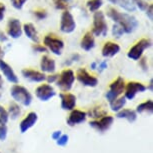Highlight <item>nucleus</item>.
<instances>
[{"mask_svg": "<svg viewBox=\"0 0 153 153\" xmlns=\"http://www.w3.org/2000/svg\"><path fill=\"white\" fill-rule=\"evenodd\" d=\"M7 112L11 119H16L20 115V113H21V108H20V106L18 104H16V103H11Z\"/></svg>", "mask_w": 153, "mask_h": 153, "instance_id": "bb28decb", "label": "nucleus"}, {"mask_svg": "<svg viewBox=\"0 0 153 153\" xmlns=\"http://www.w3.org/2000/svg\"><path fill=\"white\" fill-rule=\"evenodd\" d=\"M123 33H124L123 28L119 24L115 23L113 27H112V35H113V37H115V38H120L123 35Z\"/></svg>", "mask_w": 153, "mask_h": 153, "instance_id": "7c9ffc66", "label": "nucleus"}, {"mask_svg": "<svg viewBox=\"0 0 153 153\" xmlns=\"http://www.w3.org/2000/svg\"><path fill=\"white\" fill-rule=\"evenodd\" d=\"M117 118H123V119L128 120L129 122H134L137 119V113L136 111L131 110V109H121L117 112L116 114Z\"/></svg>", "mask_w": 153, "mask_h": 153, "instance_id": "5701e85b", "label": "nucleus"}, {"mask_svg": "<svg viewBox=\"0 0 153 153\" xmlns=\"http://www.w3.org/2000/svg\"><path fill=\"white\" fill-rule=\"evenodd\" d=\"M53 2H54V6H55L56 9L67 10L69 7L67 0H53Z\"/></svg>", "mask_w": 153, "mask_h": 153, "instance_id": "c756f323", "label": "nucleus"}, {"mask_svg": "<svg viewBox=\"0 0 153 153\" xmlns=\"http://www.w3.org/2000/svg\"><path fill=\"white\" fill-rule=\"evenodd\" d=\"M91 67H92V69H96V63H95V62L92 63V64H91Z\"/></svg>", "mask_w": 153, "mask_h": 153, "instance_id": "09e8293b", "label": "nucleus"}, {"mask_svg": "<svg viewBox=\"0 0 153 153\" xmlns=\"http://www.w3.org/2000/svg\"><path fill=\"white\" fill-rule=\"evenodd\" d=\"M76 28V23L73 18V15L68 10H64L60 20V30L64 33H71Z\"/></svg>", "mask_w": 153, "mask_h": 153, "instance_id": "6e6552de", "label": "nucleus"}, {"mask_svg": "<svg viewBox=\"0 0 153 153\" xmlns=\"http://www.w3.org/2000/svg\"><path fill=\"white\" fill-rule=\"evenodd\" d=\"M43 42H44L46 48H48L52 53L55 55H61L62 50L64 48V42L60 38H57L52 34H47L44 37Z\"/></svg>", "mask_w": 153, "mask_h": 153, "instance_id": "0eeeda50", "label": "nucleus"}, {"mask_svg": "<svg viewBox=\"0 0 153 153\" xmlns=\"http://www.w3.org/2000/svg\"><path fill=\"white\" fill-rule=\"evenodd\" d=\"M6 31H7V34L11 37V38H14V39L19 38L22 34L21 23H20L18 19L10 18L8 20Z\"/></svg>", "mask_w": 153, "mask_h": 153, "instance_id": "ddd939ff", "label": "nucleus"}, {"mask_svg": "<svg viewBox=\"0 0 153 153\" xmlns=\"http://www.w3.org/2000/svg\"><path fill=\"white\" fill-rule=\"evenodd\" d=\"M146 89L147 87L145 85H143L142 83L136 81H130L125 87V98L126 99L132 100L136 96L137 93L144 92Z\"/></svg>", "mask_w": 153, "mask_h": 153, "instance_id": "9b49d317", "label": "nucleus"}, {"mask_svg": "<svg viewBox=\"0 0 153 153\" xmlns=\"http://www.w3.org/2000/svg\"><path fill=\"white\" fill-rule=\"evenodd\" d=\"M134 3L135 6H137L140 10H146V8L148 7V3L146 0H131Z\"/></svg>", "mask_w": 153, "mask_h": 153, "instance_id": "72a5a7b5", "label": "nucleus"}, {"mask_svg": "<svg viewBox=\"0 0 153 153\" xmlns=\"http://www.w3.org/2000/svg\"><path fill=\"white\" fill-rule=\"evenodd\" d=\"M4 57V52L2 51V49L1 47H0V60H2V58Z\"/></svg>", "mask_w": 153, "mask_h": 153, "instance_id": "49530a36", "label": "nucleus"}, {"mask_svg": "<svg viewBox=\"0 0 153 153\" xmlns=\"http://www.w3.org/2000/svg\"><path fill=\"white\" fill-rule=\"evenodd\" d=\"M108 1H110L111 3H113V4H116V0H108Z\"/></svg>", "mask_w": 153, "mask_h": 153, "instance_id": "8fccbe9b", "label": "nucleus"}, {"mask_svg": "<svg viewBox=\"0 0 153 153\" xmlns=\"http://www.w3.org/2000/svg\"><path fill=\"white\" fill-rule=\"evenodd\" d=\"M116 4H118L120 7H122L123 9H125L128 12H133L136 9V6L131 0H116Z\"/></svg>", "mask_w": 153, "mask_h": 153, "instance_id": "a878e982", "label": "nucleus"}, {"mask_svg": "<svg viewBox=\"0 0 153 153\" xmlns=\"http://www.w3.org/2000/svg\"><path fill=\"white\" fill-rule=\"evenodd\" d=\"M35 94L38 99L41 101H48L56 95L54 88L49 84H41L36 88Z\"/></svg>", "mask_w": 153, "mask_h": 153, "instance_id": "f8f14e48", "label": "nucleus"}, {"mask_svg": "<svg viewBox=\"0 0 153 153\" xmlns=\"http://www.w3.org/2000/svg\"><path fill=\"white\" fill-rule=\"evenodd\" d=\"M86 117H87L86 112L78 110V109H73V110H71V113L67 119V124L69 126H75L77 124L84 122Z\"/></svg>", "mask_w": 153, "mask_h": 153, "instance_id": "2eb2a0df", "label": "nucleus"}, {"mask_svg": "<svg viewBox=\"0 0 153 153\" xmlns=\"http://www.w3.org/2000/svg\"><path fill=\"white\" fill-rule=\"evenodd\" d=\"M32 49L35 52H46L47 51V48L44 47V46L40 45V44H35L32 46Z\"/></svg>", "mask_w": 153, "mask_h": 153, "instance_id": "4c0bfd02", "label": "nucleus"}, {"mask_svg": "<svg viewBox=\"0 0 153 153\" xmlns=\"http://www.w3.org/2000/svg\"><path fill=\"white\" fill-rule=\"evenodd\" d=\"M120 51V46L115 42L107 41L102 47V56L106 58L115 56Z\"/></svg>", "mask_w": 153, "mask_h": 153, "instance_id": "6ab92c4d", "label": "nucleus"}, {"mask_svg": "<svg viewBox=\"0 0 153 153\" xmlns=\"http://www.w3.org/2000/svg\"><path fill=\"white\" fill-rule=\"evenodd\" d=\"M80 46L85 51H90L95 46V39L93 33L91 31H88V32H86L84 34V36L81 39V42H80Z\"/></svg>", "mask_w": 153, "mask_h": 153, "instance_id": "412c9836", "label": "nucleus"}, {"mask_svg": "<svg viewBox=\"0 0 153 153\" xmlns=\"http://www.w3.org/2000/svg\"><path fill=\"white\" fill-rule=\"evenodd\" d=\"M34 15L37 19L39 20H42L46 18V16H47V12H46L45 10H36L35 12H34Z\"/></svg>", "mask_w": 153, "mask_h": 153, "instance_id": "e433bc0d", "label": "nucleus"}, {"mask_svg": "<svg viewBox=\"0 0 153 153\" xmlns=\"http://www.w3.org/2000/svg\"><path fill=\"white\" fill-rule=\"evenodd\" d=\"M114 121V118L110 116V115H104V116L100 117L98 120H93L90 121V126L93 127L94 129H96L99 132H105L108 130L111 127L112 123Z\"/></svg>", "mask_w": 153, "mask_h": 153, "instance_id": "9d476101", "label": "nucleus"}, {"mask_svg": "<svg viewBox=\"0 0 153 153\" xmlns=\"http://www.w3.org/2000/svg\"><path fill=\"white\" fill-rule=\"evenodd\" d=\"M7 132H8V129H7V126H6V123L0 122V140L4 141L5 139H6Z\"/></svg>", "mask_w": 153, "mask_h": 153, "instance_id": "2f4dec72", "label": "nucleus"}, {"mask_svg": "<svg viewBox=\"0 0 153 153\" xmlns=\"http://www.w3.org/2000/svg\"><path fill=\"white\" fill-rule=\"evenodd\" d=\"M8 119H9V115H8L7 110L0 105V122L7 123Z\"/></svg>", "mask_w": 153, "mask_h": 153, "instance_id": "473e14b6", "label": "nucleus"}, {"mask_svg": "<svg viewBox=\"0 0 153 153\" xmlns=\"http://www.w3.org/2000/svg\"><path fill=\"white\" fill-rule=\"evenodd\" d=\"M22 75L24 76V78H26L28 80L32 82H42L46 79V76L44 73L33 69H23L22 70Z\"/></svg>", "mask_w": 153, "mask_h": 153, "instance_id": "a211bd4d", "label": "nucleus"}, {"mask_svg": "<svg viewBox=\"0 0 153 153\" xmlns=\"http://www.w3.org/2000/svg\"><path fill=\"white\" fill-rule=\"evenodd\" d=\"M37 120H38V115L35 112H29L27 116L20 122V131L21 133H25L28 129L33 127L36 124Z\"/></svg>", "mask_w": 153, "mask_h": 153, "instance_id": "f3484780", "label": "nucleus"}, {"mask_svg": "<svg viewBox=\"0 0 153 153\" xmlns=\"http://www.w3.org/2000/svg\"><path fill=\"white\" fill-rule=\"evenodd\" d=\"M68 139H69L68 135L61 134V136H60L58 139L56 140V143H57V145H58V146H65L66 144L68 143Z\"/></svg>", "mask_w": 153, "mask_h": 153, "instance_id": "f704fd0d", "label": "nucleus"}, {"mask_svg": "<svg viewBox=\"0 0 153 153\" xmlns=\"http://www.w3.org/2000/svg\"><path fill=\"white\" fill-rule=\"evenodd\" d=\"M5 10H6V7H5V5L0 2V21H1V20H3V18H4Z\"/></svg>", "mask_w": 153, "mask_h": 153, "instance_id": "ea45409f", "label": "nucleus"}, {"mask_svg": "<svg viewBox=\"0 0 153 153\" xmlns=\"http://www.w3.org/2000/svg\"><path fill=\"white\" fill-rule=\"evenodd\" d=\"M40 68L43 72H48V73H53L55 71L56 65L54 59L50 58L48 55L42 56L41 61H40Z\"/></svg>", "mask_w": 153, "mask_h": 153, "instance_id": "aec40b11", "label": "nucleus"}, {"mask_svg": "<svg viewBox=\"0 0 153 153\" xmlns=\"http://www.w3.org/2000/svg\"><path fill=\"white\" fill-rule=\"evenodd\" d=\"M76 78L82 85L87 86V87H95L98 84V79L93 75L89 74L88 71L84 68L78 69L76 73Z\"/></svg>", "mask_w": 153, "mask_h": 153, "instance_id": "1a4fd4ad", "label": "nucleus"}, {"mask_svg": "<svg viewBox=\"0 0 153 153\" xmlns=\"http://www.w3.org/2000/svg\"><path fill=\"white\" fill-rule=\"evenodd\" d=\"M0 70H1V72L9 82L14 83V84L18 83V77L15 74V72H14L12 67L8 63L5 62L4 60H0Z\"/></svg>", "mask_w": 153, "mask_h": 153, "instance_id": "dca6fc26", "label": "nucleus"}, {"mask_svg": "<svg viewBox=\"0 0 153 153\" xmlns=\"http://www.w3.org/2000/svg\"><path fill=\"white\" fill-rule=\"evenodd\" d=\"M61 131H55V132H53V133H52V136H51V137H52V139H54V140H57V139H58V138L60 137V136H61Z\"/></svg>", "mask_w": 153, "mask_h": 153, "instance_id": "37998d69", "label": "nucleus"}, {"mask_svg": "<svg viewBox=\"0 0 153 153\" xmlns=\"http://www.w3.org/2000/svg\"><path fill=\"white\" fill-rule=\"evenodd\" d=\"M99 67H100V70H104V69H105L106 67H107V62H106V61L102 62V63L100 64Z\"/></svg>", "mask_w": 153, "mask_h": 153, "instance_id": "a18cd8bd", "label": "nucleus"}, {"mask_svg": "<svg viewBox=\"0 0 153 153\" xmlns=\"http://www.w3.org/2000/svg\"><path fill=\"white\" fill-rule=\"evenodd\" d=\"M151 40L148 38H142L138 41L136 44L133 45L132 47L129 49L127 56L128 58H130L132 60H139L142 57V54L144 52V50L147 48H149L151 46Z\"/></svg>", "mask_w": 153, "mask_h": 153, "instance_id": "39448f33", "label": "nucleus"}, {"mask_svg": "<svg viewBox=\"0 0 153 153\" xmlns=\"http://www.w3.org/2000/svg\"><path fill=\"white\" fill-rule=\"evenodd\" d=\"M145 11H146V15L148 16L149 20H151V21H152V19H153V5L149 4Z\"/></svg>", "mask_w": 153, "mask_h": 153, "instance_id": "58836bf2", "label": "nucleus"}, {"mask_svg": "<svg viewBox=\"0 0 153 153\" xmlns=\"http://www.w3.org/2000/svg\"><path fill=\"white\" fill-rule=\"evenodd\" d=\"M57 78H58V74H54V75H49L48 77H46V79H47V81L49 83H52V82H56Z\"/></svg>", "mask_w": 153, "mask_h": 153, "instance_id": "a19ab883", "label": "nucleus"}, {"mask_svg": "<svg viewBox=\"0 0 153 153\" xmlns=\"http://www.w3.org/2000/svg\"><path fill=\"white\" fill-rule=\"evenodd\" d=\"M23 31H24L25 35H26L28 38H29L31 41H33L34 43H38L39 42V37H38V33H37V30L35 26L32 24V23H25L23 25Z\"/></svg>", "mask_w": 153, "mask_h": 153, "instance_id": "4be33fe9", "label": "nucleus"}, {"mask_svg": "<svg viewBox=\"0 0 153 153\" xmlns=\"http://www.w3.org/2000/svg\"><path fill=\"white\" fill-rule=\"evenodd\" d=\"M124 90H125V81L122 77H118L109 86V91L106 93V99L109 103H111L118 96H120Z\"/></svg>", "mask_w": 153, "mask_h": 153, "instance_id": "423d86ee", "label": "nucleus"}, {"mask_svg": "<svg viewBox=\"0 0 153 153\" xmlns=\"http://www.w3.org/2000/svg\"><path fill=\"white\" fill-rule=\"evenodd\" d=\"M100 107H94L92 108L90 111L88 112V115L90 117H93V118H100L104 115H107V112L105 110H100Z\"/></svg>", "mask_w": 153, "mask_h": 153, "instance_id": "c85d7f7f", "label": "nucleus"}, {"mask_svg": "<svg viewBox=\"0 0 153 153\" xmlns=\"http://www.w3.org/2000/svg\"><path fill=\"white\" fill-rule=\"evenodd\" d=\"M152 86H153V81H152V80H150V83H149V89H150V90H152Z\"/></svg>", "mask_w": 153, "mask_h": 153, "instance_id": "de8ad7c7", "label": "nucleus"}, {"mask_svg": "<svg viewBox=\"0 0 153 153\" xmlns=\"http://www.w3.org/2000/svg\"><path fill=\"white\" fill-rule=\"evenodd\" d=\"M11 1V4H12V6L14 8H16V9H22L23 5L25 4V2L27 1V0H10Z\"/></svg>", "mask_w": 153, "mask_h": 153, "instance_id": "c9c22d12", "label": "nucleus"}, {"mask_svg": "<svg viewBox=\"0 0 153 153\" xmlns=\"http://www.w3.org/2000/svg\"><path fill=\"white\" fill-rule=\"evenodd\" d=\"M75 80L74 72L71 69H65L63 70L60 75H58V78L56 80L57 86L61 89L62 91H69L72 88V85Z\"/></svg>", "mask_w": 153, "mask_h": 153, "instance_id": "20e7f679", "label": "nucleus"}, {"mask_svg": "<svg viewBox=\"0 0 153 153\" xmlns=\"http://www.w3.org/2000/svg\"><path fill=\"white\" fill-rule=\"evenodd\" d=\"M146 62H147V59L145 58V57H143V58L140 60V66L144 69V70H147V69H148V68H147Z\"/></svg>", "mask_w": 153, "mask_h": 153, "instance_id": "79ce46f5", "label": "nucleus"}, {"mask_svg": "<svg viewBox=\"0 0 153 153\" xmlns=\"http://www.w3.org/2000/svg\"><path fill=\"white\" fill-rule=\"evenodd\" d=\"M125 104H126L125 96L124 97H117L116 99H115L114 101H112V102L110 103V108L113 112H118L124 107V105Z\"/></svg>", "mask_w": 153, "mask_h": 153, "instance_id": "b1692460", "label": "nucleus"}, {"mask_svg": "<svg viewBox=\"0 0 153 153\" xmlns=\"http://www.w3.org/2000/svg\"><path fill=\"white\" fill-rule=\"evenodd\" d=\"M60 99H61V108L63 110L71 111L75 108L76 105V97L71 93H60Z\"/></svg>", "mask_w": 153, "mask_h": 153, "instance_id": "4468645a", "label": "nucleus"}, {"mask_svg": "<svg viewBox=\"0 0 153 153\" xmlns=\"http://www.w3.org/2000/svg\"><path fill=\"white\" fill-rule=\"evenodd\" d=\"M107 23L102 11H95L93 15V29L92 33L95 36L105 37L107 35Z\"/></svg>", "mask_w": 153, "mask_h": 153, "instance_id": "7ed1b4c3", "label": "nucleus"}, {"mask_svg": "<svg viewBox=\"0 0 153 153\" xmlns=\"http://www.w3.org/2000/svg\"><path fill=\"white\" fill-rule=\"evenodd\" d=\"M153 111V102L151 99L145 101V102L141 103L137 106L136 112L137 113H143V112H148V113H152Z\"/></svg>", "mask_w": 153, "mask_h": 153, "instance_id": "393cba45", "label": "nucleus"}, {"mask_svg": "<svg viewBox=\"0 0 153 153\" xmlns=\"http://www.w3.org/2000/svg\"><path fill=\"white\" fill-rule=\"evenodd\" d=\"M102 0H88L87 3H86L90 12H95V11L99 10V8L102 6Z\"/></svg>", "mask_w": 153, "mask_h": 153, "instance_id": "cd10ccee", "label": "nucleus"}, {"mask_svg": "<svg viewBox=\"0 0 153 153\" xmlns=\"http://www.w3.org/2000/svg\"><path fill=\"white\" fill-rule=\"evenodd\" d=\"M3 84H4L3 78H2V76L0 75V98H1V96H2V91H3Z\"/></svg>", "mask_w": 153, "mask_h": 153, "instance_id": "c03bdc74", "label": "nucleus"}, {"mask_svg": "<svg viewBox=\"0 0 153 153\" xmlns=\"http://www.w3.org/2000/svg\"><path fill=\"white\" fill-rule=\"evenodd\" d=\"M10 94L16 102L24 106H29L32 102V95L26 88L21 85L14 84L10 89Z\"/></svg>", "mask_w": 153, "mask_h": 153, "instance_id": "f03ea898", "label": "nucleus"}, {"mask_svg": "<svg viewBox=\"0 0 153 153\" xmlns=\"http://www.w3.org/2000/svg\"><path fill=\"white\" fill-rule=\"evenodd\" d=\"M107 16L123 28L124 33L130 34L138 27V21L134 16L127 13H121L114 7L107 8Z\"/></svg>", "mask_w": 153, "mask_h": 153, "instance_id": "f257e3e1", "label": "nucleus"}]
</instances>
